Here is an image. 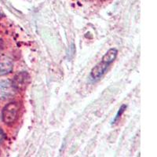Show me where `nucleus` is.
Returning a JSON list of instances; mask_svg holds the SVG:
<instances>
[{"label":"nucleus","instance_id":"f257e3e1","mask_svg":"<svg viewBox=\"0 0 157 157\" xmlns=\"http://www.w3.org/2000/svg\"><path fill=\"white\" fill-rule=\"evenodd\" d=\"M20 111V105L17 102H10L3 108L2 112V119L4 123L10 125L17 120Z\"/></svg>","mask_w":157,"mask_h":157},{"label":"nucleus","instance_id":"f03ea898","mask_svg":"<svg viewBox=\"0 0 157 157\" xmlns=\"http://www.w3.org/2000/svg\"><path fill=\"white\" fill-rule=\"evenodd\" d=\"M29 81H30V77L29 73L26 71H21L15 75L11 82L16 91H21L24 90L27 87Z\"/></svg>","mask_w":157,"mask_h":157},{"label":"nucleus","instance_id":"7ed1b4c3","mask_svg":"<svg viewBox=\"0 0 157 157\" xmlns=\"http://www.w3.org/2000/svg\"><path fill=\"white\" fill-rule=\"evenodd\" d=\"M17 91L10 80H3L0 82V100H7L14 96Z\"/></svg>","mask_w":157,"mask_h":157},{"label":"nucleus","instance_id":"20e7f679","mask_svg":"<svg viewBox=\"0 0 157 157\" xmlns=\"http://www.w3.org/2000/svg\"><path fill=\"white\" fill-rule=\"evenodd\" d=\"M109 64L107 63L104 62V61H101L96 64L90 71V78L93 80H98L102 75L105 74V71L107 70Z\"/></svg>","mask_w":157,"mask_h":157},{"label":"nucleus","instance_id":"39448f33","mask_svg":"<svg viewBox=\"0 0 157 157\" xmlns=\"http://www.w3.org/2000/svg\"><path fill=\"white\" fill-rule=\"evenodd\" d=\"M13 70V62L10 57L6 56L0 57V74L6 75L10 73Z\"/></svg>","mask_w":157,"mask_h":157},{"label":"nucleus","instance_id":"423d86ee","mask_svg":"<svg viewBox=\"0 0 157 157\" xmlns=\"http://www.w3.org/2000/svg\"><path fill=\"white\" fill-rule=\"evenodd\" d=\"M118 50H116V48L109 49V50L106 52V54L103 56V57H102V61L107 63V64H111L115 61V59L116 58Z\"/></svg>","mask_w":157,"mask_h":157},{"label":"nucleus","instance_id":"0eeeda50","mask_svg":"<svg viewBox=\"0 0 157 157\" xmlns=\"http://www.w3.org/2000/svg\"><path fill=\"white\" fill-rule=\"evenodd\" d=\"M126 109H127V105H122L121 107H120V109H119V111H118L117 114H116V117H115L114 120H113V123H116V122L117 121V120H119V119H120V117H121L122 114H123V113H124V111L126 110Z\"/></svg>","mask_w":157,"mask_h":157},{"label":"nucleus","instance_id":"6e6552de","mask_svg":"<svg viewBox=\"0 0 157 157\" xmlns=\"http://www.w3.org/2000/svg\"><path fill=\"white\" fill-rule=\"evenodd\" d=\"M5 138V134H4L3 130L2 129L0 128V143L2 142L3 141V139Z\"/></svg>","mask_w":157,"mask_h":157}]
</instances>
